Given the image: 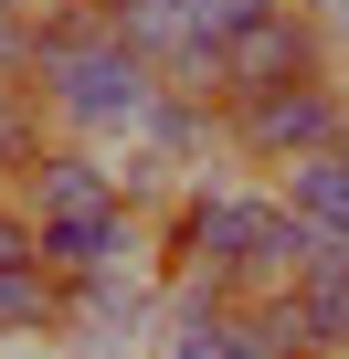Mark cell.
<instances>
[{
  "label": "cell",
  "mask_w": 349,
  "mask_h": 359,
  "mask_svg": "<svg viewBox=\"0 0 349 359\" xmlns=\"http://www.w3.org/2000/svg\"><path fill=\"white\" fill-rule=\"evenodd\" d=\"M307 222L286 212L275 180H191L180 201L159 212V275L180 285H223V296H286L307 275Z\"/></svg>",
  "instance_id": "1"
},
{
  "label": "cell",
  "mask_w": 349,
  "mask_h": 359,
  "mask_svg": "<svg viewBox=\"0 0 349 359\" xmlns=\"http://www.w3.org/2000/svg\"><path fill=\"white\" fill-rule=\"evenodd\" d=\"M32 85H43L53 127L85 137V148H127V137L148 127V106L169 95V74H159V64H148L106 11H85V0H53V11H43Z\"/></svg>",
  "instance_id": "2"
},
{
  "label": "cell",
  "mask_w": 349,
  "mask_h": 359,
  "mask_svg": "<svg viewBox=\"0 0 349 359\" xmlns=\"http://www.w3.org/2000/svg\"><path fill=\"white\" fill-rule=\"evenodd\" d=\"M338 116H349V85L317 74V85H275V95H223V127H233V158L244 169H296L317 148H338Z\"/></svg>",
  "instance_id": "3"
},
{
  "label": "cell",
  "mask_w": 349,
  "mask_h": 359,
  "mask_svg": "<svg viewBox=\"0 0 349 359\" xmlns=\"http://www.w3.org/2000/svg\"><path fill=\"white\" fill-rule=\"evenodd\" d=\"M317 74H338V43H328L317 11H296V0H286L275 22H254L244 43H223L212 95H275V85H317Z\"/></svg>",
  "instance_id": "4"
},
{
  "label": "cell",
  "mask_w": 349,
  "mask_h": 359,
  "mask_svg": "<svg viewBox=\"0 0 349 359\" xmlns=\"http://www.w3.org/2000/svg\"><path fill=\"white\" fill-rule=\"evenodd\" d=\"M159 359H265V306H254V296H223V285H180V275H169Z\"/></svg>",
  "instance_id": "5"
},
{
  "label": "cell",
  "mask_w": 349,
  "mask_h": 359,
  "mask_svg": "<svg viewBox=\"0 0 349 359\" xmlns=\"http://www.w3.org/2000/svg\"><path fill=\"white\" fill-rule=\"evenodd\" d=\"M11 191L32 201V222H74V212H117V201H127V169H117V148L53 137V148H43V169H22Z\"/></svg>",
  "instance_id": "6"
},
{
  "label": "cell",
  "mask_w": 349,
  "mask_h": 359,
  "mask_svg": "<svg viewBox=\"0 0 349 359\" xmlns=\"http://www.w3.org/2000/svg\"><path fill=\"white\" fill-rule=\"evenodd\" d=\"M127 148H148L159 169H180V180H223V169H212V158H233L223 95H202V85H169V95L148 106V127H138Z\"/></svg>",
  "instance_id": "7"
},
{
  "label": "cell",
  "mask_w": 349,
  "mask_h": 359,
  "mask_svg": "<svg viewBox=\"0 0 349 359\" xmlns=\"http://www.w3.org/2000/svg\"><path fill=\"white\" fill-rule=\"evenodd\" d=\"M275 191H286V212H296L317 243H338V233H349V148H317V158L275 169Z\"/></svg>",
  "instance_id": "8"
},
{
  "label": "cell",
  "mask_w": 349,
  "mask_h": 359,
  "mask_svg": "<svg viewBox=\"0 0 349 359\" xmlns=\"http://www.w3.org/2000/svg\"><path fill=\"white\" fill-rule=\"evenodd\" d=\"M64 127H53V106H43V85L32 74H0V191H11L22 169H43V148H53Z\"/></svg>",
  "instance_id": "9"
},
{
  "label": "cell",
  "mask_w": 349,
  "mask_h": 359,
  "mask_svg": "<svg viewBox=\"0 0 349 359\" xmlns=\"http://www.w3.org/2000/svg\"><path fill=\"white\" fill-rule=\"evenodd\" d=\"M286 0H180V32H191V85L212 95V64H223V43H244L254 22H275Z\"/></svg>",
  "instance_id": "10"
},
{
  "label": "cell",
  "mask_w": 349,
  "mask_h": 359,
  "mask_svg": "<svg viewBox=\"0 0 349 359\" xmlns=\"http://www.w3.org/2000/svg\"><path fill=\"white\" fill-rule=\"evenodd\" d=\"M296 317H307V338L338 359L349 348V264H328L317 243H307V275H296Z\"/></svg>",
  "instance_id": "11"
},
{
  "label": "cell",
  "mask_w": 349,
  "mask_h": 359,
  "mask_svg": "<svg viewBox=\"0 0 349 359\" xmlns=\"http://www.w3.org/2000/svg\"><path fill=\"white\" fill-rule=\"evenodd\" d=\"M11 264H43V222H32L22 191H0V275H11Z\"/></svg>",
  "instance_id": "12"
},
{
  "label": "cell",
  "mask_w": 349,
  "mask_h": 359,
  "mask_svg": "<svg viewBox=\"0 0 349 359\" xmlns=\"http://www.w3.org/2000/svg\"><path fill=\"white\" fill-rule=\"evenodd\" d=\"M32 43H43V11L32 0H0V74H32Z\"/></svg>",
  "instance_id": "13"
},
{
  "label": "cell",
  "mask_w": 349,
  "mask_h": 359,
  "mask_svg": "<svg viewBox=\"0 0 349 359\" xmlns=\"http://www.w3.org/2000/svg\"><path fill=\"white\" fill-rule=\"evenodd\" d=\"M85 11H106V22H127V11H138V0H85Z\"/></svg>",
  "instance_id": "14"
},
{
  "label": "cell",
  "mask_w": 349,
  "mask_h": 359,
  "mask_svg": "<svg viewBox=\"0 0 349 359\" xmlns=\"http://www.w3.org/2000/svg\"><path fill=\"white\" fill-rule=\"evenodd\" d=\"M296 11H328V0H296Z\"/></svg>",
  "instance_id": "15"
},
{
  "label": "cell",
  "mask_w": 349,
  "mask_h": 359,
  "mask_svg": "<svg viewBox=\"0 0 349 359\" xmlns=\"http://www.w3.org/2000/svg\"><path fill=\"white\" fill-rule=\"evenodd\" d=\"M32 11H53V0H32Z\"/></svg>",
  "instance_id": "16"
},
{
  "label": "cell",
  "mask_w": 349,
  "mask_h": 359,
  "mask_svg": "<svg viewBox=\"0 0 349 359\" xmlns=\"http://www.w3.org/2000/svg\"><path fill=\"white\" fill-rule=\"evenodd\" d=\"M338 85H349V64H338Z\"/></svg>",
  "instance_id": "17"
},
{
  "label": "cell",
  "mask_w": 349,
  "mask_h": 359,
  "mask_svg": "<svg viewBox=\"0 0 349 359\" xmlns=\"http://www.w3.org/2000/svg\"><path fill=\"white\" fill-rule=\"evenodd\" d=\"M338 359H349V348H338Z\"/></svg>",
  "instance_id": "18"
}]
</instances>
